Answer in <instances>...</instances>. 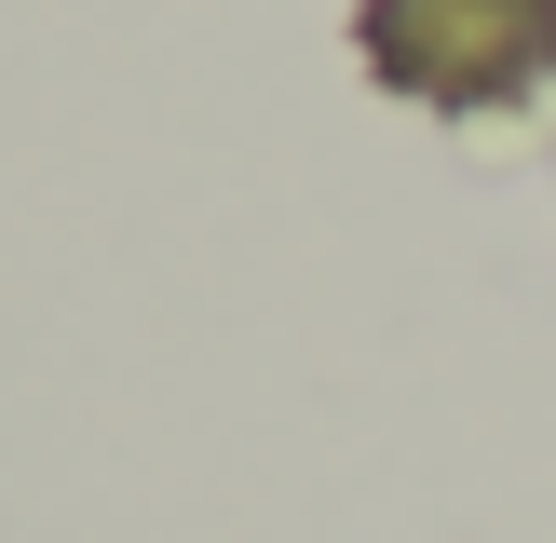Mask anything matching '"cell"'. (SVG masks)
Instances as JSON below:
<instances>
[{
    "label": "cell",
    "mask_w": 556,
    "mask_h": 543,
    "mask_svg": "<svg viewBox=\"0 0 556 543\" xmlns=\"http://www.w3.org/2000/svg\"><path fill=\"white\" fill-rule=\"evenodd\" d=\"M353 41L421 109H503L556 68V0H367Z\"/></svg>",
    "instance_id": "1"
}]
</instances>
